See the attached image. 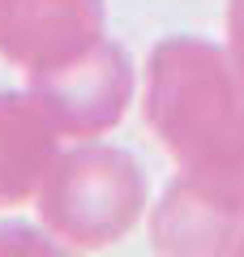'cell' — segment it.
<instances>
[{
    "label": "cell",
    "mask_w": 244,
    "mask_h": 257,
    "mask_svg": "<svg viewBox=\"0 0 244 257\" xmlns=\"http://www.w3.org/2000/svg\"><path fill=\"white\" fill-rule=\"evenodd\" d=\"M146 124L193 193L244 219V86L223 47L197 35L154 43L146 60Z\"/></svg>",
    "instance_id": "6da1fadb"
},
{
    "label": "cell",
    "mask_w": 244,
    "mask_h": 257,
    "mask_svg": "<svg viewBox=\"0 0 244 257\" xmlns=\"http://www.w3.org/2000/svg\"><path fill=\"white\" fill-rule=\"evenodd\" d=\"M146 172L133 150L90 138L52 159L35 202L52 240L94 253L133 231L146 210Z\"/></svg>",
    "instance_id": "7a4b0ae2"
},
{
    "label": "cell",
    "mask_w": 244,
    "mask_h": 257,
    "mask_svg": "<svg viewBox=\"0 0 244 257\" xmlns=\"http://www.w3.org/2000/svg\"><path fill=\"white\" fill-rule=\"evenodd\" d=\"M26 77H30V94L43 103L56 128L77 142L103 138L107 128H116L133 103V86H137L129 52L111 39L94 43L86 56L60 64V69H43V73H26Z\"/></svg>",
    "instance_id": "3957f363"
},
{
    "label": "cell",
    "mask_w": 244,
    "mask_h": 257,
    "mask_svg": "<svg viewBox=\"0 0 244 257\" xmlns=\"http://www.w3.org/2000/svg\"><path fill=\"white\" fill-rule=\"evenodd\" d=\"M103 0H0V56L26 73L60 69L103 43Z\"/></svg>",
    "instance_id": "277c9868"
},
{
    "label": "cell",
    "mask_w": 244,
    "mask_h": 257,
    "mask_svg": "<svg viewBox=\"0 0 244 257\" xmlns=\"http://www.w3.org/2000/svg\"><path fill=\"white\" fill-rule=\"evenodd\" d=\"M60 128L35 94L0 90V210L26 206L39 193L52 159L60 155Z\"/></svg>",
    "instance_id": "5b68a950"
},
{
    "label": "cell",
    "mask_w": 244,
    "mask_h": 257,
    "mask_svg": "<svg viewBox=\"0 0 244 257\" xmlns=\"http://www.w3.org/2000/svg\"><path fill=\"white\" fill-rule=\"evenodd\" d=\"M227 56L244 86V0H227Z\"/></svg>",
    "instance_id": "8992f818"
},
{
    "label": "cell",
    "mask_w": 244,
    "mask_h": 257,
    "mask_svg": "<svg viewBox=\"0 0 244 257\" xmlns=\"http://www.w3.org/2000/svg\"><path fill=\"white\" fill-rule=\"evenodd\" d=\"M60 253L64 244H52V240H43V236H35V231H26V227H0V253Z\"/></svg>",
    "instance_id": "52a82bcc"
},
{
    "label": "cell",
    "mask_w": 244,
    "mask_h": 257,
    "mask_svg": "<svg viewBox=\"0 0 244 257\" xmlns=\"http://www.w3.org/2000/svg\"><path fill=\"white\" fill-rule=\"evenodd\" d=\"M231 253H244V231H240V240H235V248H231Z\"/></svg>",
    "instance_id": "ba28073f"
}]
</instances>
